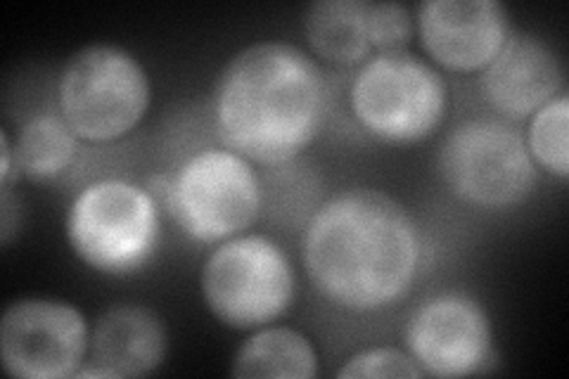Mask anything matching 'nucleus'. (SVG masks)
<instances>
[{
    "label": "nucleus",
    "instance_id": "1",
    "mask_svg": "<svg viewBox=\"0 0 569 379\" xmlns=\"http://www.w3.org/2000/svg\"><path fill=\"white\" fill-rule=\"evenodd\" d=\"M301 259L326 301L351 313H376L411 292L422 240L413 216L395 197L347 188L313 211Z\"/></svg>",
    "mask_w": 569,
    "mask_h": 379
},
{
    "label": "nucleus",
    "instance_id": "2",
    "mask_svg": "<svg viewBox=\"0 0 569 379\" xmlns=\"http://www.w3.org/2000/svg\"><path fill=\"white\" fill-rule=\"evenodd\" d=\"M211 107L228 150L280 167L305 152L323 129L328 83L301 48L259 41L223 67Z\"/></svg>",
    "mask_w": 569,
    "mask_h": 379
},
{
    "label": "nucleus",
    "instance_id": "3",
    "mask_svg": "<svg viewBox=\"0 0 569 379\" xmlns=\"http://www.w3.org/2000/svg\"><path fill=\"white\" fill-rule=\"evenodd\" d=\"M351 114L389 146H413L432 136L447 114L449 90L439 71L408 50H385L356 71Z\"/></svg>",
    "mask_w": 569,
    "mask_h": 379
},
{
    "label": "nucleus",
    "instance_id": "4",
    "mask_svg": "<svg viewBox=\"0 0 569 379\" xmlns=\"http://www.w3.org/2000/svg\"><path fill=\"white\" fill-rule=\"evenodd\" d=\"M58 107L79 140H119L129 136L148 112V71L119 46H86L62 69Z\"/></svg>",
    "mask_w": 569,
    "mask_h": 379
},
{
    "label": "nucleus",
    "instance_id": "5",
    "mask_svg": "<svg viewBox=\"0 0 569 379\" xmlns=\"http://www.w3.org/2000/svg\"><path fill=\"white\" fill-rule=\"evenodd\" d=\"M159 202L121 178L86 186L67 211V240L98 273L123 276L148 263L159 238Z\"/></svg>",
    "mask_w": 569,
    "mask_h": 379
},
{
    "label": "nucleus",
    "instance_id": "6",
    "mask_svg": "<svg viewBox=\"0 0 569 379\" xmlns=\"http://www.w3.org/2000/svg\"><path fill=\"white\" fill-rule=\"evenodd\" d=\"M209 311L233 330H257L295 301V268L266 235H236L211 251L202 268Z\"/></svg>",
    "mask_w": 569,
    "mask_h": 379
},
{
    "label": "nucleus",
    "instance_id": "7",
    "mask_svg": "<svg viewBox=\"0 0 569 379\" xmlns=\"http://www.w3.org/2000/svg\"><path fill=\"white\" fill-rule=\"evenodd\" d=\"M439 173L449 190L479 209L522 205L539 171L527 140L498 119H468L441 140Z\"/></svg>",
    "mask_w": 569,
    "mask_h": 379
},
{
    "label": "nucleus",
    "instance_id": "8",
    "mask_svg": "<svg viewBox=\"0 0 569 379\" xmlns=\"http://www.w3.org/2000/svg\"><path fill=\"white\" fill-rule=\"evenodd\" d=\"M167 209L176 226L198 242H223L257 221L261 180L252 161L228 148L190 154L169 176Z\"/></svg>",
    "mask_w": 569,
    "mask_h": 379
},
{
    "label": "nucleus",
    "instance_id": "9",
    "mask_svg": "<svg viewBox=\"0 0 569 379\" xmlns=\"http://www.w3.org/2000/svg\"><path fill=\"white\" fill-rule=\"evenodd\" d=\"M91 347L83 313L67 301L27 297L0 320V363L17 379H64L81 370Z\"/></svg>",
    "mask_w": 569,
    "mask_h": 379
},
{
    "label": "nucleus",
    "instance_id": "10",
    "mask_svg": "<svg viewBox=\"0 0 569 379\" xmlns=\"http://www.w3.org/2000/svg\"><path fill=\"white\" fill-rule=\"evenodd\" d=\"M406 347L425 377H468L491 363V322L482 303L468 295H435L408 318Z\"/></svg>",
    "mask_w": 569,
    "mask_h": 379
},
{
    "label": "nucleus",
    "instance_id": "11",
    "mask_svg": "<svg viewBox=\"0 0 569 379\" xmlns=\"http://www.w3.org/2000/svg\"><path fill=\"white\" fill-rule=\"evenodd\" d=\"M422 48L451 71L485 69L510 36V17L498 0H425L418 6Z\"/></svg>",
    "mask_w": 569,
    "mask_h": 379
},
{
    "label": "nucleus",
    "instance_id": "12",
    "mask_svg": "<svg viewBox=\"0 0 569 379\" xmlns=\"http://www.w3.org/2000/svg\"><path fill=\"white\" fill-rule=\"evenodd\" d=\"M565 69L546 41L510 33L498 56L482 69V96L498 114L527 119L562 93Z\"/></svg>",
    "mask_w": 569,
    "mask_h": 379
},
{
    "label": "nucleus",
    "instance_id": "13",
    "mask_svg": "<svg viewBox=\"0 0 569 379\" xmlns=\"http://www.w3.org/2000/svg\"><path fill=\"white\" fill-rule=\"evenodd\" d=\"M167 328L148 306L119 303L107 309L91 330V366L110 379L148 377L167 358Z\"/></svg>",
    "mask_w": 569,
    "mask_h": 379
},
{
    "label": "nucleus",
    "instance_id": "14",
    "mask_svg": "<svg viewBox=\"0 0 569 379\" xmlns=\"http://www.w3.org/2000/svg\"><path fill=\"white\" fill-rule=\"evenodd\" d=\"M305 33L318 58L359 64L370 58L363 0H316L305 14Z\"/></svg>",
    "mask_w": 569,
    "mask_h": 379
},
{
    "label": "nucleus",
    "instance_id": "15",
    "mask_svg": "<svg viewBox=\"0 0 569 379\" xmlns=\"http://www.w3.org/2000/svg\"><path fill=\"white\" fill-rule=\"evenodd\" d=\"M230 375L311 379L318 375V356L311 341L292 328H261L238 349Z\"/></svg>",
    "mask_w": 569,
    "mask_h": 379
},
{
    "label": "nucleus",
    "instance_id": "16",
    "mask_svg": "<svg viewBox=\"0 0 569 379\" xmlns=\"http://www.w3.org/2000/svg\"><path fill=\"white\" fill-rule=\"evenodd\" d=\"M79 154V138L69 129L60 112H41L31 117L17 136L14 161L17 173L48 183L62 176Z\"/></svg>",
    "mask_w": 569,
    "mask_h": 379
},
{
    "label": "nucleus",
    "instance_id": "17",
    "mask_svg": "<svg viewBox=\"0 0 569 379\" xmlns=\"http://www.w3.org/2000/svg\"><path fill=\"white\" fill-rule=\"evenodd\" d=\"M527 148L546 171L567 180L569 176V98L567 93L546 102L531 114Z\"/></svg>",
    "mask_w": 569,
    "mask_h": 379
},
{
    "label": "nucleus",
    "instance_id": "18",
    "mask_svg": "<svg viewBox=\"0 0 569 379\" xmlns=\"http://www.w3.org/2000/svg\"><path fill=\"white\" fill-rule=\"evenodd\" d=\"M366 31L372 50H403L413 36V14L401 3H370L363 0Z\"/></svg>",
    "mask_w": 569,
    "mask_h": 379
},
{
    "label": "nucleus",
    "instance_id": "19",
    "mask_svg": "<svg viewBox=\"0 0 569 379\" xmlns=\"http://www.w3.org/2000/svg\"><path fill=\"white\" fill-rule=\"evenodd\" d=\"M337 377H425V372L411 353L376 347L349 356Z\"/></svg>",
    "mask_w": 569,
    "mask_h": 379
},
{
    "label": "nucleus",
    "instance_id": "20",
    "mask_svg": "<svg viewBox=\"0 0 569 379\" xmlns=\"http://www.w3.org/2000/svg\"><path fill=\"white\" fill-rule=\"evenodd\" d=\"M0 216H3V223H0V242L8 245L12 240L14 230L20 228V209L14 207V197H12V188L3 190V200H0Z\"/></svg>",
    "mask_w": 569,
    "mask_h": 379
},
{
    "label": "nucleus",
    "instance_id": "21",
    "mask_svg": "<svg viewBox=\"0 0 569 379\" xmlns=\"http://www.w3.org/2000/svg\"><path fill=\"white\" fill-rule=\"evenodd\" d=\"M12 159H14V150H12L10 136H8V131H0V186H3V190L12 188V178L17 173L12 169Z\"/></svg>",
    "mask_w": 569,
    "mask_h": 379
}]
</instances>
